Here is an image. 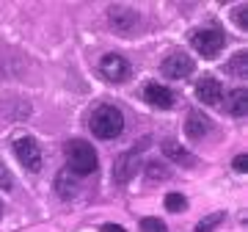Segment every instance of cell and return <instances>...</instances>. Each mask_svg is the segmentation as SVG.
<instances>
[{
    "mask_svg": "<svg viewBox=\"0 0 248 232\" xmlns=\"http://www.w3.org/2000/svg\"><path fill=\"white\" fill-rule=\"evenodd\" d=\"M89 127H91V133L97 135V138L110 141V138H116V135H122L124 116L116 105H97L94 111H91Z\"/></svg>",
    "mask_w": 248,
    "mask_h": 232,
    "instance_id": "6da1fadb",
    "label": "cell"
},
{
    "mask_svg": "<svg viewBox=\"0 0 248 232\" xmlns=\"http://www.w3.org/2000/svg\"><path fill=\"white\" fill-rule=\"evenodd\" d=\"M66 161H69V171L78 177H86L97 169V149L83 138H72L66 144Z\"/></svg>",
    "mask_w": 248,
    "mask_h": 232,
    "instance_id": "7a4b0ae2",
    "label": "cell"
},
{
    "mask_svg": "<svg viewBox=\"0 0 248 232\" xmlns=\"http://www.w3.org/2000/svg\"><path fill=\"white\" fill-rule=\"evenodd\" d=\"M190 45L196 47V53L202 55V58H213V55H218V50L226 45V36H223L221 28H215V25L199 28V31L190 33Z\"/></svg>",
    "mask_w": 248,
    "mask_h": 232,
    "instance_id": "3957f363",
    "label": "cell"
},
{
    "mask_svg": "<svg viewBox=\"0 0 248 232\" xmlns=\"http://www.w3.org/2000/svg\"><path fill=\"white\" fill-rule=\"evenodd\" d=\"M108 22H110V28H113L116 33L133 36L135 31H138L141 17H138V11H135L133 6H124V3H119V6H110V9H108Z\"/></svg>",
    "mask_w": 248,
    "mask_h": 232,
    "instance_id": "277c9868",
    "label": "cell"
},
{
    "mask_svg": "<svg viewBox=\"0 0 248 232\" xmlns=\"http://www.w3.org/2000/svg\"><path fill=\"white\" fill-rule=\"evenodd\" d=\"M11 149H14L17 161L22 163L28 171H39L42 169V147L36 144L33 135H19V138H14Z\"/></svg>",
    "mask_w": 248,
    "mask_h": 232,
    "instance_id": "5b68a950",
    "label": "cell"
},
{
    "mask_svg": "<svg viewBox=\"0 0 248 232\" xmlns=\"http://www.w3.org/2000/svg\"><path fill=\"white\" fill-rule=\"evenodd\" d=\"M193 69H196L193 58H190L187 53H182V50L169 53L166 58H163V64H160V72H163L169 81H182V78H187Z\"/></svg>",
    "mask_w": 248,
    "mask_h": 232,
    "instance_id": "8992f818",
    "label": "cell"
},
{
    "mask_svg": "<svg viewBox=\"0 0 248 232\" xmlns=\"http://www.w3.org/2000/svg\"><path fill=\"white\" fill-rule=\"evenodd\" d=\"M99 72H102V78L110 83H122L130 78V61L119 53H108L102 55V61H99Z\"/></svg>",
    "mask_w": 248,
    "mask_h": 232,
    "instance_id": "52a82bcc",
    "label": "cell"
},
{
    "mask_svg": "<svg viewBox=\"0 0 248 232\" xmlns=\"http://www.w3.org/2000/svg\"><path fill=\"white\" fill-rule=\"evenodd\" d=\"M138 158H141L138 149H127L113 161V180L119 185H127V182L135 177V171H138Z\"/></svg>",
    "mask_w": 248,
    "mask_h": 232,
    "instance_id": "ba28073f",
    "label": "cell"
},
{
    "mask_svg": "<svg viewBox=\"0 0 248 232\" xmlns=\"http://www.w3.org/2000/svg\"><path fill=\"white\" fill-rule=\"evenodd\" d=\"M160 149H163V155H166L171 163H177V166H185V169H193L196 166V155L187 152L177 138H166V141L160 144Z\"/></svg>",
    "mask_w": 248,
    "mask_h": 232,
    "instance_id": "9c48e42d",
    "label": "cell"
},
{
    "mask_svg": "<svg viewBox=\"0 0 248 232\" xmlns=\"http://www.w3.org/2000/svg\"><path fill=\"white\" fill-rule=\"evenodd\" d=\"M213 130V122H210V116L207 114H199V111H190L185 119V135L190 141H202L204 135Z\"/></svg>",
    "mask_w": 248,
    "mask_h": 232,
    "instance_id": "30bf717a",
    "label": "cell"
},
{
    "mask_svg": "<svg viewBox=\"0 0 248 232\" xmlns=\"http://www.w3.org/2000/svg\"><path fill=\"white\" fill-rule=\"evenodd\" d=\"M196 97H199L202 105H218L223 97V86L215 78H202L196 83Z\"/></svg>",
    "mask_w": 248,
    "mask_h": 232,
    "instance_id": "8fae6325",
    "label": "cell"
},
{
    "mask_svg": "<svg viewBox=\"0 0 248 232\" xmlns=\"http://www.w3.org/2000/svg\"><path fill=\"white\" fill-rule=\"evenodd\" d=\"M223 108L229 116H246L248 114V91L246 89H229L223 94Z\"/></svg>",
    "mask_w": 248,
    "mask_h": 232,
    "instance_id": "7c38bea8",
    "label": "cell"
},
{
    "mask_svg": "<svg viewBox=\"0 0 248 232\" xmlns=\"http://www.w3.org/2000/svg\"><path fill=\"white\" fill-rule=\"evenodd\" d=\"M143 99L155 108H171L174 105V91L166 89V86H160V83H146V89H143Z\"/></svg>",
    "mask_w": 248,
    "mask_h": 232,
    "instance_id": "4fadbf2b",
    "label": "cell"
},
{
    "mask_svg": "<svg viewBox=\"0 0 248 232\" xmlns=\"http://www.w3.org/2000/svg\"><path fill=\"white\" fill-rule=\"evenodd\" d=\"M143 174H146V180L155 185V182H166V180L171 177V169L166 166V163H160V161H149Z\"/></svg>",
    "mask_w": 248,
    "mask_h": 232,
    "instance_id": "5bb4252c",
    "label": "cell"
},
{
    "mask_svg": "<svg viewBox=\"0 0 248 232\" xmlns=\"http://www.w3.org/2000/svg\"><path fill=\"white\" fill-rule=\"evenodd\" d=\"M55 188H58V194H61L63 199H72L78 194V182H75V177H69V171H61V174L55 177Z\"/></svg>",
    "mask_w": 248,
    "mask_h": 232,
    "instance_id": "9a60e30c",
    "label": "cell"
},
{
    "mask_svg": "<svg viewBox=\"0 0 248 232\" xmlns=\"http://www.w3.org/2000/svg\"><path fill=\"white\" fill-rule=\"evenodd\" d=\"M226 72H229V75H234V78H243V75L248 72V53H243V50H240L237 55H232V61L226 64Z\"/></svg>",
    "mask_w": 248,
    "mask_h": 232,
    "instance_id": "2e32d148",
    "label": "cell"
},
{
    "mask_svg": "<svg viewBox=\"0 0 248 232\" xmlns=\"http://www.w3.org/2000/svg\"><path fill=\"white\" fill-rule=\"evenodd\" d=\"M223 221V213H210L204 215L202 221H199V227H196V232H215V227Z\"/></svg>",
    "mask_w": 248,
    "mask_h": 232,
    "instance_id": "e0dca14e",
    "label": "cell"
},
{
    "mask_svg": "<svg viewBox=\"0 0 248 232\" xmlns=\"http://www.w3.org/2000/svg\"><path fill=\"white\" fill-rule=\"evenodd\" d=\"M185 207H187V199L182 197V194H169V197H166V210H169V213H182Z\"/></svg>",
    "mask_w": 248,
    "mask_h": 232,
    "instance_id": "ac0fdd59",
    "label": "cell"
},
{
    "mask_svg": "<svg viewBox=\"0 0 248 232\" xmlns=\"http://www.w3.org/2000/svg\"><path fill=\"white\" fill-rule=\"evenodd\" d=\"M141 232H169V227L160 221V218H143V221H141Z\"/></svg>",
    "mask_w": 248,
    "mask_h": 232,
    "instance_id": "d6986e66",
    "label": "cell"
},
{
    "mask_svg": "<svg viewBox=\"0 0 248 232\" xmlns=\"http://www.w3.org/2000/svg\"><path fill=\"white\" fill-rule=\"evenodd\" d=\"M0 188L3 191H9V188H14V174L9 171V166L0 161Z\"/></svg>",
    "mask_w": 248,
    "mask_h": 232,
    "instance_id": "ffe728a7",
    "label": "cell"
},
{
    "mask_svg": "<svg viewBox=\"0 0 248 232\" xmlns=\"http://www.w3.org/2000/svg\"><path fill=\"white\" fill-rule=\"evenodd\" d=\"M234 22H237V28H243V31L248 28V6L246 3H240L237 9H234Z\"/></svg>",
    "mask_w": 248,
    "mask_h": 232,
    "instance_id": "44dd1931",
    "label": "cell"
},
{
    "mask_svg": "<svg viewBox=\"0 0 248 232\" xmlns=\"http://www.w3.org/2000/svg\"><path fill=\"white\" fill-rule=\"evenodd\" d=\"M232 166H234V171H248V155H237Z\"/></svg>",
    "mask_w": 248,
    "mask_h": 232,
    "instance_id": "7402d4cb",
    "label": "cell"
},
{
    "mask_svg": "<svg viewBox=\"0 0 248 232\" xmlns=\"http://www.w3.org/2000/svg\"><path fill=\"white\" fill-rule=\"evenodd\" d=\"M102 232H124V227H119V224H105Z\"/></svg>",
    "mask_w": 248,
    "mask_h": 232,
    "instance_id": "603a6c76",
    "label": "cell"
},
{
    "mask_svg": "<svg viewBox=\"0 0 248 232\" xmlns=\"http://www.w3.org/2000/svg\"><path fill=\"white\" fill-rule=\"evenodd\" d=\"M0 215H3V202H0Z\"/></svg>",
    "mask_w": 248,
    "mask_h": 232,
    "instance_id": "cb8c5ba5",
    "label": "cell"
}]
</instances>
